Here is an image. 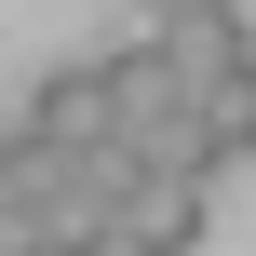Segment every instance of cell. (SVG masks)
<instances>
[{
    "label": "cell",
    "mask_w": 256,
    "mask_h": 256,
    "mask_svg": "<svg viewBox=\"0 0 256 256\" xmlns=\"http://www.w3.org/2000/svg\"><path fill=\"white\" fill-rule=\"evenodd\" d=\"M14 135H40V148H68V162H108V135H122V108H108V54H68V68L14 108Z\"/></svg>",
    "instance_id": "1"
},
{
    "label": "cell",
    "mask_w": 256,
    "mask_h": 256,
    "mask_svg": "<svg viewBox=\"0 0 256 256\" xmlns=\"http://www.w3.org/2000/svg\"><path fill=\"white\" fill-rule=\"evenodd\" d=\"M202 230H216V189H176V176H148V189H122L108 256H202Z\"/></svg>",
    "instance_id": "2"
},
{
    "label": "cell",
    "mask_w": 256,
    "mask_h": 256,
    "mask_svg": "<svg viewBox=\"0 0 256 256\" xmlns=\"http://www.w3.org/2000/svg\"><path fill=\"white\" fill-rule=\"evenodd\" d=\"M189 122H202V162H256V54L189 94Z\"/></svg>",
    "instance_id": "3"
},
{
    "label": "cell",
    "mask_w": 256,
    "mask_h": 256,
    "mask_svg": "<svg viewBox=\"0 0 256 256\" xmlns=\"http://www.w3.org/2000/svg\"><path fill=\"white\" fill-rule=\"evenodd\" d=\"M216 14H243V0H148V27H216Z\"/></svg>",
    "instance_id": "4"
}]
</instances>
